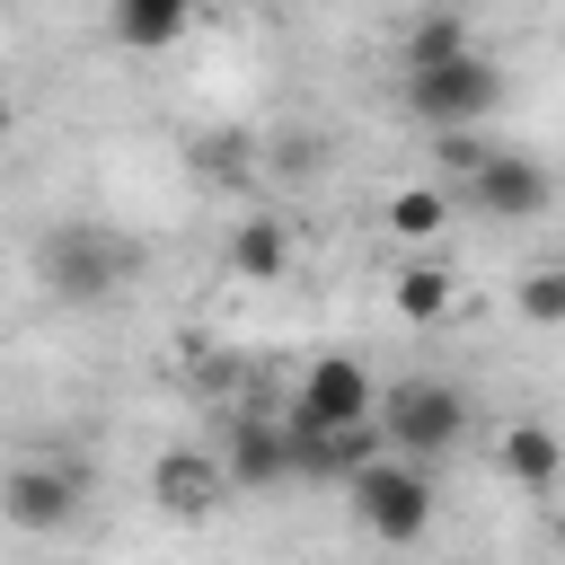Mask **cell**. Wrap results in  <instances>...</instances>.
<instances>
[{
    "mask_svg": "<svg viewBox=\"0 0 565 565\" xmlns=\"http://www.w3.org/2000/svg\"><path fill=\"white\" fill-rule=\"evenodd\" d=\"M141 274V247L124 238V230H88V221H71V230H53L44 238V282H53V300H115L124 282Z\"/></svg>",
    "mask_w": 565,
    "mask_h": 565,
    "instance_id": "6da1fadb",
    "label": "cell"
},
{
    "mask_svg": "<svg viewBox=\"0 0 565 565\" xmlns=\"http://www.w3.org/2000/svg\"><path fill=\"white\" fill-rule=\"evenodd\" d=\"M344 494H353V521L380 547H415L433 530V477H424V459H371V468L344 477Z\"/></svg>",
    "mask_w": 565,
    "mask_h": 565,
    "instance_id": "7a4b0ae2",
    "label": "cell"
},
{
    "mask_svg": "<svg viewBox=\"0 0 565 565\" xmlns=\"http://www.w3.org/2000/svg\"><path fill=\"white\" fill-rule=\"evenodd\" d=\"M380 433L397 459H441L468 441V397L450 380H397V388H380Z\"/></svg>",
    "mask_w": 565,
    "mask_h": 565,
    "instance_id": "3957f363",
    "label": "cell"
},
{
    "mask_svg": "<svg viewBox=\"0 0 565 565\" xmlns=\"http://www.w3.org/2000/svg\"><path fill=\"white\" fill-rule=\"evenodd\" d=\"M406 106H415V124H433V132H477V124L503 106V71H494L486 53H459V62H441V71H406Z\"/></svg>",
    "mask_w": 565,
    "mask_h": 565,
    "instance_id": "277c9868",
    "label": "cell"
},
{
    "mask_svg": "<svg viewBox=\"0 0 565 565\" xmlns=\"http://www.w3.org/2000/svg\"><path fill=\"white\" fill-rule=\"evenodd\" d=\"M282 424H300V433H353V424H380V388H371V371H362L353 353H318V362L300 371V397H291Z\"/></svg>",
    "mask_w": 565,
    "mask_h": 565,
    "instance_id": "5b68a950",
    "label": "cell"
},
{
    "mask_svg": "<svg viewBox=\"0 0 565 565\" xmlns=\"http://www.w3.org/2000/svg\"><path fill=\"white\" fill-rule=\"evenodd\" d=\"M88 503V468H53V459H26V468H9L0 477V512H9V530H71V512Z\"/></svg>",
    "mask_w": 565,
    "mask_h": 565,
    "instance_id": "8992f818",
    "label": "cell"
},
{
    "mask_svg": "<svg viewBox=\"0 0 565 565\" xmlns=\"http://www.w3.org/2000/svg\"><path fill=\"white\" fill-rule=\"evenodd\" d=\"M468 194H477V212H494V221H539V212L556 203V177H547L530 150H494V159L468 177Z\"/></svg>",
    "mask_w": 565,
    "mask_h": 565,
    "instance_id": "52a82bcc",
    "label": "cell"
},
{
    "mask_svg": "<svg viewBox=\"0 0 565 565\" xmlns=\"http://www.w3.org/2000/svg\"><path fill=\"white\" fill-rule=\"evenodd\" d=\"M221 494H230V468H221L212 450H159V468H150V503H159L168 521H212Z\"/></svg>",
    "mask_w": 565,
    "mask_h": 565,
    "instance_id": "ba28073f",
    "label": "cell"
},
{
    "mask_svg": "<svg viewBox=\"0 0 565 565\" xmlns=\"http://www.w3.org/2000/svg\"><path fill=\"white\" fill-rule=\"evenodd\" d=\"M221 468H230V486H282V477H300V459H291V433H282L274 415H238V424H230V450H221Z\"/></svg>",
    "mask_w": 565,
    "mask_h": 565,
    "instance_id": "9c48e42d",
    "label": "cell"
},
{
    "mask_svg": "<svg viewBox=\"0 0 565 565\" xmlns=\"http://www.w3.org/2000/svg\"><path fill=\"white\" fill-rule=\"evenodd\" d=\"M494 468H503L512 486H556V477H565V441H556V424L512 415V424H503V441H494Z\"/></svg>",
    "mask_w": 565,
    "mask_h": 565,
    "instance_id": "30bf717a",
    "label": "cell"
},
{
    "mask_svg": "<svg viewBox=\"0 0 565 565\" xmlns=\"http://www.w3.org/2000/svg\"><path fill=\"white\" fill-rule=\"evenodd\" d=\"M459 53H477V44H468L459 0H433V9H415V18H406V71H441V62H459Z\"/></svg>",
    "mask_w": 565,
    "mask_h": 565,
    "instance_id": "8fae6325",
    "label": "cell"
},
{
    "mask_svg": "<svg viewBox=\"0 0 565 565\" xmlns=\"http://www.w3.org/2000/svg\"><path fill=\"white\" fill-rule=\"evenodd\" d=\"M230 265H238L247 282H282V274H291V230H282V212H247V221L230 230Z\"/></svg>",
    "mask_w": 565,
    "mask_h": 565,
    "instance_id": "7c38bea8",
    "label": "cell"
},
{
    "mask_svg": "<svg viewBox=\"0 0 565 565\" xmlns=\"http://www.w3.org/2000/svg\"><path fill=\"white\" fill-rule=\"evenodd\" d=\"M185 26H194V0H115V35L132 53H168Z\"/></svg>",
    "mask_w": 565,
    "mask_h": 565,
    "instance_id": "4fadbf2b",
    "label": "cell"
},
{
    "mask_svg": "<svg viewBox=\"0 0 565 565\" xmlns=\"http://www.w3.org/2000/svg\"><path fill=\"white\" fill-rule=\"evenodd\" d=\"M450 300H459V291H450L441 265H406V274H397V318H424V327H433Z\"/></svg>",
    "mask_w": 565,
    "mask_h": 565,
    "instance_id": "5bb4252c",
    "label": "cell"
},
{
    "mask_svg": "<svg viewBox=\"0 0 565 565\" xmlns=\"http://www.w3.org/2000/svg\"><path fill=\"white\" fill-rule=\"evenodd\" d=\"M441 221H450V203H441L433 185H397V194H388V230H397V238H433Z\"/></svg>",
    "mask_w": 565,
    "mask_h": 565,
    "instance_id": "9a60e30c",
    "label": "cell"
},
{
    "mask_svg": "<svg viewBox=\"0 0 565 565\" xmlns=\"http://www.w3.org/2000/svg\"><path fill=\"white\" fill-rule=\"evenodd\" d=\"M521 318L530 327H565V265H530L521 274Z\"/></svg>",
    "mask_w": 565,
    "mask_h": 565,
    "instance_id": "2e32d148",
    "label": "cell"
},
{
    "mask_svg": "<svg viewBox=\"0 0 565 565\" xmlns=\"http://www.w3.org/2000/svg\"><path fill=\"white\" fill-rule=\"evenodd\" d=\"M556 547H565V512H556Z\"/></svg>",
    "mask_w": 565,
    "mask_h": 565,
    "instance_id": "e0dca14e",
    "label": "cell"
}]
</instances>
